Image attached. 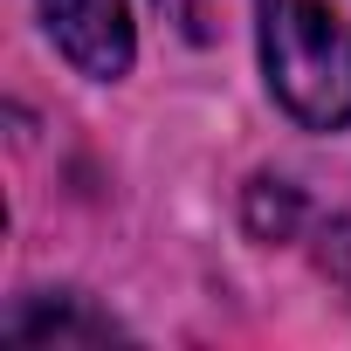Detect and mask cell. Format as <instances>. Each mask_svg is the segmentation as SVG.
Instances as JSON below:
<instances>
[{"label":"cell","instance_id":"1","mask_svg":"<svg viewBox=\"0 0 351 351\" xmlns=\"http://www.w3.org/2000/svg\"><path fill=\"white\" fill-rule=\"evenodd\" d=\"M255 8L276 104L310 131L351 124V0H255Z\"/></svg>","mask_w":351,"mask_h":351},{"label":"cell","instance_id":"2","mask_svg":"<svg viewBox=\"0 0 351 351\" xmlns=\"http://www.w3.org/2000/svg\"><path fill=\"white\" fill-rule=\"evenodd\" d=\"M49 42L69 56V69H83L90 83H117L131 69V14L124 0H42Z\"/></svg>","mask_w":351,"mask_h":351},{"label":"cell","instance_id":"3","mask_svg":"<svg viewBox=\"0 0 351 351\" xmlns=\"http://www.w3.org/2000/svg\"><path fill=\"white\" fill-rule=\"evenodd\" d=\"M8 337L14 344H110V337H124L110 317H97L90 303H76V296H49V303H35V310H21L14 324H8Z\"/></svg>","mask_w":351,"mask_h":351},{"label":"cell","instance_id":"4","mask_svg":"<svg viewBox=\"0 0 351 351\" xmlns=\"http://www.w3.org/2000/svg\"><path fill=\"white\" fill-rule=\"evenodd\" d=\"M248 228H255L262 241H282V234L296 228V186L255 180V186H248Z\"/></svg>","mask_w":351,"mask_h":351},{"label":"cell","instance_id":"5","mask_svg":"<svg viewBox=\"0 0 351 351\" xmlns=\"http://www.w3.org/2000/svg\"><path fill=\"white\" fill-rule=\"evenodd\" d=\"M317 262H324V276L351 296V221H330L324 228V241H317Z\"/></svg>","mask_w":351,"mask_h":351},{"label":"cell","instance_id":"6","mask_svg":"<svg viewBox=\"0 0 351 351\" xmlns=\"http://www.w3.org/2000/svg\"><path fill=\"white\" fill-rule=\"evenodd\" d=\"M158 8H165V21H180V35L207 42V0H158Z\"/></svg>","mask_w":351,"mask_h":351}]
</instances>
